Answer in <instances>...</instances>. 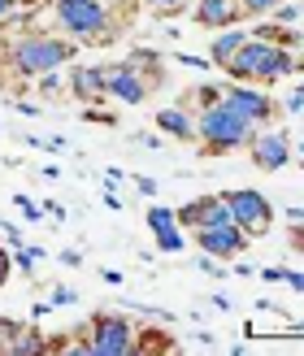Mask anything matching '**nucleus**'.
Segmentation results:
<instances>
[{"label": "nucleus", "instance_id": "f257e3e1", "mask_svg": "<svg viewBox=\"0 0 304 356\" xmlns=\"http://www.w3.org/2000/svg\"><path fill=\"white\" fill-rule=\"evenodd\" d=\"M52 5H57L61 31H70L74 44H113L118 40V17L100 0H52Z\"/></svg>", "mask_w": 304, "mask_h": 356}, {"label": "nucleus", "instance_id": "473e14b6", "mask_svg": "<svg viewBox=\"0 0 304 356\" xmlns=\"http://www.w3.org/2000/svg\"><path fill=\"white\" fill-rule=\"evenodd\" d=\"M9 274H13V257L5 252V248H0V287L9 282Z\"/></svg>", "mask_w": 304, "mask_h": 356}, {"label": "nucleus", "instance_id": "cd10ccee", "mask_svg": "<svg viewBox=\"0 0 304 356\" xmlns=\"http://www.w3.org/2000/svg\"><path fill=\"white\" fill-rule=\"evenodd\" d=\"M13 204H22V218H26V222H40V218H44V209L35 204V200H26V195H17Z\"/></svg>", "mask_w": 304, "mask_h": 356}, {"label": "nucleus", "instance_id": "b1692460", "mask_svg": "<svg viewBox=\"0 0 304 356\" xmlns=\"http://www.w3.org/2000/svg\"><path fill=\"white\" fill-rule=\"evenodd\" d=\"M274 5H282V0H239V9H243V17H265Z\"/></svg>", "mask_w": 304, "mask_h": 356}, {"label": "nucleus", "instance_id": "7c9ffc66", "mask_svg": "<svg viewBox=\"0 0 304 356\" xmlns=\"http://www.w3.org/2000/svg\"><path fill=\"white\" fill-rule=\"evenodd\" d=\"M200 270L213 274V278H226V274H222V265H218V257H209V252H200Z\"/></svg>", "mask_w": 304, "mask_h": 356}, {"label": "nucleus", "instance_id": "f8f14e48", "mask_svg": "<svg viewBox=\"0 0 304 356\" xmlns=\"http://www.w3.org/2000/svg\"><path fill=\"white\" fill-rule=\"evenodd\" d=\"M243 17L239 0H195V22L205 31H222V26H235Z\"/></svg>", "mask_w": 304, "mask_h": 356}, {"label": "nucleus", "instance_id": "39448f33", "mask_svg": "<svg viewBox=\"0 0 304 356\" xmlns=\"http://www.w3.org/2000/svg\"><path fill=\"white\" fill-rule=\"evenodd\" d=\"M79 352L83 356H135V326L118 313H100Z\"/></svg>", "mask_w": 304, "mask_h": 356}, {"label": "nucleus", "instance_id": "dca6fc26", "mask_svg": "<svg viewBox=\"0 0 304 356\" xmlns=\"http://www.w3.org/2000/svg\"><path fill=\"white\" fill-rule=\"evenodd\" d=\"M5 352H9V356H44V352H52V343L40 339L35 330H17V334H13V343H9Z\"/></svg>", "mask_w": 304, "mask_h": 356}, {"label": "nucleus", "instance_id": "ea45409f", "mask_svg": "<svg viewBox=\"0 0 304 356\" xmlns=\"http://www.w3.org/2000/svg\"><path fill=\"white\" fill-rule=\"evenodd\" d=\"M135 187L144 191V195H157V183H152V178H135Z\"/></svg>", "mask_w": 304, "mask_h": 356}, {"label": "nucleus", "instance_id": "a878e982", "mask_svg": "<svg viewBox=\"0 0 304 356\" xmlns=\"http://www.w3.org/2000/svg\"><path fill=\"white\" fill-rule=\"evenodd\" d=\"M282 113H287V118H300V113H304V83L296 87L287 100H282Z\"/></svg>", "mask_w": 304, "mask_h": 356}, {"label": "nucleus", "instance_id": "f3484780", "mask_svg": "<svg viewBox=\"0 0 304 356\" xmlns=\"http://www.w3.org/2000/svg\"><path fill=\"white\" fill-rule=\"evenodd\" d=\"M152 235H157V248H161V252H183V248H187V239H183V226H178V222H170V226H161V230H152Z\"/></svg>", "mask_w": 304, "mask_h": 356}, {"label": "nucleus", "instance_id": "6e6552de", "mask_svg": "<svg viewBox=\"0 0 304 356\" xmlns=\"http://www.w3.org/2000/svg\"><path fill=\"white\" fill-rule=\"evenodd\" d=\"M248 243H253V235H248L243 226H195V248L209 257H218V261H235L248 252Z\"/></svg>", "mask_w": 304, "mask_h": 356}, {"label": "nucleus", "instance_id": "0eeeda50", "mask_svg": "<svg viewBox=\"0 0 304 356\" xmlns=\"http://www.w3.org/2000/svg\"><path fill=\"white\" fill-rule=\"evenodd\" d=\"M222 200L230 204V218H235V226H243L248 235H265V230H270L274 209H270V200H265L261 191H253V187H235V191H226Z\"/></svg>", "mask_w": 304, "mask_h": 356}, {"label": "nucleus", "instance_id": "37998d69", "mask_svg": "<svg viewBox=\"0 0 304 356\" xmlns=\"http://www.w3.org/2000/svg\"><path fill=\"white\" fill-rule=\"evenodd\" d=\"M17 5H22V9H35V5H40V0H17Z\"/></svg>", "mask_w": 304, "mask_h": 356}, {"label": "nucleus", "instance_id": "c756f323", "mask_svg": "<svg viewBox=\"0 0 304 356\" xmlns=\"http://www.w3.org/2000/svg\"><path fill=\"white\" fill-rule=\"evenodd\" d=\"M40 209H44V218H52V222H65V209H61L57 200H40Z\"/></svg>", "mask_w": 304, "mask_h": 356}, {"label": "nucleus", "instance_id": "72a5a7b5", "mask_svg": "<svg viewBox=\"0 0 304 356\" xmlns=\"http://www.w3.org/2000/svg\"><path fill=\"white\" fill-rule=\"evenodd\" d=\"M282 282H287L291 291H304V274H296V270H282Z\"/></svg>", "mask_w": 304, "mask_h": 356}, {"label": "nucleus", "instance_id": "4c0bfd02", "mask_svg": "<svg viewBox=\"0 0 304 356\" xmlns=\"http://www.w3.org/2000/svg\"><path fill=\"white\" fill-rule=\"evenodd\" d=\"M230 274H239V278H253L257 270H253V265H248V261H239V257H235V265H230Z\"/></svg>", "mask_w": 304, "mask_h": 356}, {"label": "nucleus", "instance_id": "c85d7f7f", "mask_svg": "<svg viewBox=\"0 0 304 356\" xmlns=\"http://www.w3.org/2000/svg\"><path fill=\"white\" fill-rule=\"evenodd\" d=\"M13 265H17L22 274H35V252H26V248L17 243V257H13Z\"/></svg>", "mask_w": 304, "mask_h": 356}, {"label": "nucleus", "instance_id": "79ce46f5", "mask_svg": "<svg viewBox=\"0 0 304 356\" xmlns=\"http://www.w3.org/2000/svg\"><path fill=\"white\" fill-rule=\"evenodd\" d=\"M287 222H291V226L304 222V204H291V209H287Z\"/></svg>", "mask_w": 304, "mask_h": 356}, {"label": "nucleus", "instance_id": "423d86ee", "mask_svg": "<svg viewBox=\"0 0 304 356\" xmlns=\"http://www.w3.org/2000/svg\"><path fill=\"white\" fill-rule=\"evenodd\" d=\"M222 104H226V109H235L248 127H270L274 113H278L274 100L265 96L257 83H226L222 87Z\"/></svg>", "mask_w": 304, "mask_h": 356}, {"label": "nucleus", "instance_id": "f704fd0d", "mask_svg": "<svg viewBox=\"0 0 304 356\" xmlns=\"http://www.w3.org/2000/svg\"><path fill=\"white\" fill-rule=\"evenodd\" d=\"M265 282H282V265H265V270H257Z\"/></svg>", "mask_w": 304, "mask_h": 356}, {"label": "nucleus", "instance_id": "bb28decb", "mask_svg": "<svg viewBox=\"0 0 304 356\" xmlns=\"http://www.w3.org/2000/svg\"><path fill=\"white\" fill-rule=\"evenodd\" d=\"M274 44H278V48H300L304 40H300V31H291V26H278V35H274Z\"/></svg>", "mask_w": 304, "mask_h": 356}, {"label": "nucleus", "instance_id": "ddd939ff", "mask_svg": "<svg viewBox=\"0 0 304 356\" xmlns=\"http://www.w3.org/2000/svg\"><path fill=\"white\" fill-rule=\"evenodd\" d=\"M157 131L183 139V144H191V139H195V118L187 113V104H170V109L157 113Z\"/></svg>", "mask_w": 304, "mask_h": 356}, {"label": "nucleus", "instance_id": "4468645a", "mask_svg": "<svg viewBox=\"0 0 304 356\" xmlns=\"http://www.w3.org/2000/svg\"><path fill=\"white\" fill-rule=\"evenodd\" d=\"M243 40H248V31L222 26L218 35H213V44H209V61L222 70V65H226V61H230V57H235V52H239V44H243Z\"/></svg>", "mask_w": 304, "mask_h": 356}, {"label": "nucleus", "instance_id": "e433bc0d", "mask_svg": "<svg viewBox=\"0 0 304 356\" xmlns=\"http://www.w3.org/2000/svg\"><path fill=\"white\" fill-rule=\"evenodd\" d=\"M291 252H304V222H296L291 230Z\"/></svg>", "mask_w": 304, "mask_h": 356}, {"label": "nucleus", "instance_id": "4be33fe9", "mask_svg": "<svg viewBox=\"0 0 304 356\" xmlns=\"http://www.w3.org/2000/svg\"><path fill=\"white\" fill-rule=\"evenodd\" d=\"M174 222V209L170 204H148V230H161Z\"/></svg>", "mask_w": 304, "mask_h": 356}, {"label": "nucleus", "instance_id": "58836bf2", "mask_svg": "<svg viewBox=\"0 0 304 356\" xmlns=\"http://www.w3.org/2000/svg\"><path fill=\"white\" fill-rule=\"evenodd\" d=\"M13 109H17V113H26V118H35V113H40V104H31V100H13Z\"/></svg>", "mask_w": 304, "mask_h": 356}, {"label": "nucleus", "instance_id": "a19ab883", "mask_svg": "<svg viewBox=\"0 0 304 356\" xmlns=\"http://www.w3.org/2000/svg\"><path fill=\"white\" fill-rule=\"evenodd\" d=\"M61 265H83V252H74V248H70V252H61Z\"/></svg>", "mask_w": 304, "mask_h": 356}, {"label": "nucleus", "instance_id": "5701e85b", "mask_svg": "<svg viewBox=\"0 0 304 356\" xmlns=\"http://www.w3.org/2000/svg\"><path fill=\"white\" fill-rule=\"evenodd\" d=\"M191 5V0H148V9L161 13V17H174V13H183Z\"/></svg>", "mask_w": 304, "mask_h": 356}, {"label": "nucleus", "instance_id": "2f4dec72", "mask_svg": "<svg viewBox=\"0 0 304 356\" xmlns=\"http://www.w3.org/2000/svg\"><path fill=\"white\" fill-rule=\"evenodd\" d=\"M74 300H79L74 287H57V291H52V305H74Z\"/></svg>", "mask_w": 304, "mask_h": 356}, {"label": "nucleus", "instance_id": "9d476101", "mask_svg": "<svg viewBox=\"0 0 304 356\" xmlns=\"http://www.w3.org/2000/svg\"><path fill=\"white\" fill-rule=\"evenodd\" d=\"M104 92H109V100H118V104H144L152 83L144 74H135L127 61H113V65H104Z\"/></svg>", "mask_w": 304, "mask_h": 356}, {"label": "nucleus", "instance_id": "9b49d317", "mask_svg": "<svg viewBox=\"0 0 304 356\" xmlns=\"http://www.w3.org/2000/svg\"><path fill=\"white\" fill-rule=\"evenodd\" d=\"M70 92L87 104L109 100V92H104V65H70Z\"/></svg>", "mask_w": 304, "mask_h": 356}, {"label": "nucleus", "instance_id": "a211bd4d", "mask_svg": "<svg viewBox=\"0 0 304 356\" xmlns=\"http://www.w3.org/2000/svg\"><path fill=\"white\" fill-rule=\"evenodd\" d=\"M191 100H195V109H213V104L222 100V87L218 83H205V87H195V92H183L178 104H191Z\"/></svg>", "mask_w": 304, "mask_h": 356}, {"label": "nucleus", "instance_id": "20e7f679", "mask_svg": "<svg viewBox=\"0 0 304 356\" xmlns=\"http://www.w3.org/2000/svg\"><path fill=\"white\" fill-rule=\"evenodd\" d=\"M222 70H226V79H230V83H257V87H270V83L278 79V44L248 35V40L239 44V52H235V57H230Z\"/></svg>", "mask_w": 304, "mask_h": 356}, {"label": "nucleus", "instance_id": "aec40b11", "mask_svg": "<svg viewBox=\"0 0 304 356\" xmlns=\"http://www.w3.org/2000/svg\"><path fill=\"white\" fill-rule=\"evenodd\" d=\"M300 13H304V5H300V0H282V5H274V9H270V22H278V26H291V22H300Z\"/></svg>", "mask_w": 304, "mask_h": 356}, {"label": "nucleus", "instance_id": "1a4fd4ad", "mask_svg": "<svg viewBox=\"0 0 304 356\" xmlns=\"http://www.w3.org/2000/svg\"><path fill=\"white\" fill-rule=\"evenodd\" d=\"M248 152H253V165L265 170V174H270V170H282V165L296 156L287 131H274V127H257L253 139H248Z\"/></svg>", "mask_w": 304, "mask_h": 356}, {"label": "nucleus", "instance_id": "6ab92c4d", "mask_svg": "<svg viewBox=\"0 0 304 356\" xmlns=\"http://www.w3.org/2000/svg\"><path fill=\"white\" fill-rule=\"evenodd\" d=\"M174 348V339L170 334H157V330H148V334H135V356L139 352H170Z\"/></svg>", "mask_w": 304, "mask_h": 356}, {"label": "nucleus", "instance_id": "393cba45", "mask_svg": "<svg viewBox=\"0 0 304 356\" xmlns=\"http://www.w3.org/2000/svg\"><path fill=\"white\" fill-rule=\"evenodd\" d=\"M174 61H178V65H187V70H213V61L200 57V52H174Z\"/></svg>", "mask_w": 304, "mask_h": 356}, {"label": "nucleus", "instance_id": "f03ea898", "mask_svg": "<svg viewBox=\"0 0 304 356\" xmlns=\"http://www.w3.org/2000/svg\"><path fill=\"white\" fill-rule=\"evenodd\" d=\"M253 131L257 127H248V122L235 109H226L222 100L213 104V109H200V122H195V139L205 144L209 156H226V152H235V148H248Z\"/></svg>", "mask_w": 304, "mask_h": 356}, {"label": "nucleus", "instance_id": "c9c22d12", "mask_svg": "<svg viewBox=\"0 0 304 356\" xmlns=\"http://www.w3.org/2000/svg\"><path fill=\"white\" fill-rule=\"evenodd\" d=\"M17 9H22V5H17V0H0V22H9V17H13Z\"/></svg>", "mask_w": 304, "mask_h": 356}, {"label": "nucleus", "instance_id": "2eb2a0df", "mask_svg": "<svg viewBox=\"0 0 304 356\" xmlns=\"http://www.w3.org/2000/svg\"><path fill=\"white\" fill-rule=\"evenodd\" d=\"M127 65L135 70V74H144L152 87L166 79V70H161V52H157V48H131V52H127Z\"/></svg>", "mask_w": 304, "mask_h": 356}, {"label": "nucleus", "instance_id": "412c9836", "mask_svg": "<svg viewBox=\"0 0 304 356\" xmlns=\"http://www.w3.org/2000/svg\"><path fill=\"white\" fill-rule=\"evenodd\" d=\"M35 79H40V92H44V96H57L61 87H65V74H61V65H57V70H44V74H35Z\"/></svg>", "mask_w": 304, "mask_h": 356}, {"label": "nucleus", "instance_id": "7ed1b4c3", "mask_svg": "<svg viewBox=\"0 0 304 356\" xmlns=\"http://www.w3.org/2000/svg\"><path fill=\"white\" fill-rule=\"evenodd\" d=\"M70 57H74V44H70V40H57V35H44V31L22 35V40L9 44V65H13L22 79H35V74H44V70H57V65H65Z\"/></svg>", "mask_w": 304, "mask_h": 356}]
</instances>
